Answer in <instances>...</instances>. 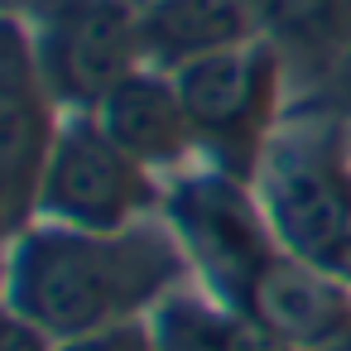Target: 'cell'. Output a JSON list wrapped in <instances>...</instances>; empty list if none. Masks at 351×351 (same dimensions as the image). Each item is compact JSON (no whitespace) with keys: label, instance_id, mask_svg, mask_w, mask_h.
Wrapping results in <instances>:
<instances>
[{"label":"cell","instance_id":"obj_10","mask_svg":"<svg viewBox=\"0 0 351 351\" xmlns=\"http://www.w3.org/2000/svg\"><path fill=\"white\" fill-rule=\"evenodd\" d=\"M97 125L145 169L169 164L193 145V125L173 77H154V73H130L121 87H111L97 106Z\"/></svg>","mask_w":351,"mask_h":351},{"label":"cell","instance_id":"obj_1","mask_svg":"<svg viewBox=\"0 0 351 351\" xmlns=\"http://www.w3.org/2000/svg\"><path fill=\"white\" fill-rule=\"evenodd\" d=\"M183 274L178 250L159 231H73L34 226L15 245L10 313L49 337H87L130 322Z\"/></svg>","mask_w":351,"mask_h":351},{"label":"cell","instance_id":"obj_14","mask_svg":"<svg viewBox=\"0 0 351 351\" xmlns=\"http://www.w3.org/2000/svg\"><path fill=\"white\" fill-rule=\"evenodd\" d=\"M0 351H49V332H39V327L25 322L20 313H10L5 337H0Z\"/></svg>","mask_w":351,"mask_h":351},{"label":"cell","instance_id":"obj_15","mask_svg":"<svg viewBox=\"0 0 351 351\" xmlns=\"http://www.w3.org/2000/svg\"><path fill=\"white\" fill-rule=\"evenodd\" d=\"M130 5H145V0H130Z\"/></svg>","mask_w":351,"mask_h":351},{"label":"cell","instance_id":"obj_7","mask_svg":"<svg viewBox=\"0 0 351 351\" xmlns=\"http://www.w3.org/2000/svg\"><path fill=\"white\" fill-rule=\"evenodd\" d=\"M178 101L188 111V125L197 140H212L221 149H250L260 140V125L269 116L274 97V58L260 49H226L212 58H197L173 73Z\"/></svg>","mask_w":351,"mask_h":351},{"label":"cell","instance_id":"obj_13","mask_svg":"<svg viewBox=\"0 0 351 351\" xmlns=\"http://www.w3.org/2000/svg\"><path fill=\"white\" fill-rule=\"evenodd\" d=\"M53 351H159L154 346V332L135 327V322H121V327H106V332H87V337H73Z\"/></svg>","mask_w":351,"mask_h":351},{"label":"cell","instance_id":"obj_9","mask_svg":"<svg viewBox=\"0 0 351 351\" xmlns=\"http://www.w3.org/2000/svg\"><path fill=\"white\" fill-rule=\"evenodd\" d=\"M135 10H140L145 58L173 73L197 58L245 49L260 25L250 0H145Z\"/></svg>","mask_w":351,"mask_h":351},{"label":"cell","instance_id":"obj_8","mask_svg":"<svg viewBox=\"0 0 351 351\" xmlns=\"http://www.w3.org/2000/svg\"><path fill=\"white\" fill-rule=\"evenodd\" d=\"M241 313L260 322L274 341L284 346H332L337 337L351 332V298L337 284V274L298 260V255H274L255 289L245 293Z\"/></svg>","mask_w":351,"mask_h":351},{"label":"cell","instance_id":"obj_5","mask_svg":"<svg viewBox=\"0 0 351 351\" xmlns=\"http://www.w3.org/2000/svg\"><path fill=\"white\" fill-rule=\"evenodd\" d=\"M49 97L53 92L39 73L34 39L10 20L5 49H0V188H5L10 226H25V217L34 212L49 154L58 145L49 121Z\"/></svg>","mask_w":351,"mask_h":351},{"label":"cell","instance_id":"obj_2","mask_svg":"<svg viewBox=\"0 0 351 351\" xmlns=\"http://www.w3.org/2000/svg\"><path fill=\"white\" fill-rule=\"evenodd\" d=\"M34 58L58 101L101 106L111 87L140 73V10L130 0H44Z\"/></svg>","mask_w":351,"mask_h":351},{"label":"cell","instance_id":"obj_11","mask_svg":"<svg viewBox=\"0 0 351 351\" xmlns=\"http://www.w3.org/2000/svg\"><path fill=\"white\" fill-rule=\"evenodd\" d=\"M154 346L159 351H289L260 322L202 308L193 298H169L159 308V317H154Z\"/></svg>","mask_w":351,"mask_h":351},{"label":"cell","instance_id":"obj_6","mask_svg":"<svg viewBox=\"0 0 351 351\" xmlns=\"http://www.w3.org/2000/svg\"><path fill=\"white\" fill-rule=\"evenodd\" d=\"M173 221L202 265V274L236 303L255 289L265 265L274 260L265 221L250 212V202L226 178H193L173 193Z\"/></svg>","mask_w":351,"mask_h":351},{"label":"cell","instance_id":"obj_4","mask_svg":"<svg viewBox=\"0 0 351 351\" xmlns=\"http://www.w3.org/2000/svg\"><path fill=\"white\" fill-rule=\"evenodd\" d=\"M149 197L145 164H135L97 121H82L58 135L34 212L73 231H125Z\"/></svg>","mask_w":351,"mask_h":351},{"label":"cell","instance_id":"obj_12","mask_svg":"<svg viewBox=\"0 0 351 351\" xmlns=\"http://www.w3.org/2000/svg\"><path fill=\"white\" fill-rule=\"evenodd\" d=\"M255 20L293 49H332L351 34V0H250Z\"/></svg>","mask_w":351,"mask_h":351},{"label":"cell","instance_id":"obj_3","mask_svg":"<svg viewBox=\"0 0 351 351\" xmlns=\"http://www.w3.org/2000/svg\"><path fill=\"white\" fill-rule=\"evenodd\" d=\"M265 212L289 255L351 279V164L327 145H284L269 159Z\"/></svg>","mask_w":351,"mask_h":351}]
</instances>
